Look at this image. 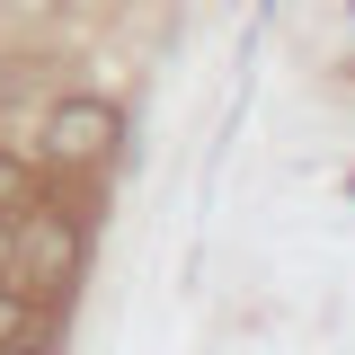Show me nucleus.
I'll use <instances>...</instances> for the list:
<instances>
[{"label":"nucleus","instance_id":"39448f33","mask_svg":"<svg viewBox=\"0 0 355 355\" xmlns=\"http://www.w3.org/2000/svg\"><path fill=\"white\" fill-rule=\"evenodd\" d=\"M0 284H9V222H0Z\"/></svg>","mask_w":355,"mask_h":355},{"label":"nucleus","instance_id":"f03ea898","mask_svg":"<svg viewBox=\"0 0 355 355\" xmlns=\"http://www.w3.org/2000/svg\"><path fill=\"white\" fill-rule=\"evenodd\" d=\"M9 266H36V284H71L80 275V222L27 205V222H9Z\"/></svg>","mask_w":355,"mask_h":355},{"label":"nucleus","instance_id":"7ed1b4c3","mask_svg":"<svg viewBox=\"0 0 355 355\" xmlns=\"http://www.w3.org/2000/svg\"><path fill=\"white\" fill-rule=\"evenodd\" d=\"M36 205V160H18V151H0V222L27 214Z\"/></svg>","mask_w":355,"mask_h":355},{"label":"nucleus","instance_id":"20e7f679","mask_svg":"<svg viewBox=\"0 0 355 355\" xmlns=\"http://www.w3.org/2000/svg\"><path fill=\"white\" fill-rule=\"evenodd\" d=\"M27 329H36V302L0 284V355H9V347H27Z\"/></svg>","mask_w":355,"mask_h":355},{"label":"nucleus","instance_id":"f257e3e1","mask_svg":"<svg viewBox=\"0 0 355 355\" xmlns=\"http://www.w3.org/2000/svg\"><path fill=\"white\" fill-rule=\"evenodd\" d=\"M116 142H125V116H116L107 98H89V89L53 98V107H44V133H36V151L53 169H107Z\"/></svg>","mask_w":355,"mask_h":355}]
</instances>
